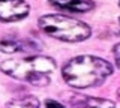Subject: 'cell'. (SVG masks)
<instances>
[{
    "instance_id": "6da1fadb",
    "label": "cell",
    "mask_w": 120,
    "mask_h": 108,
    "mask_svg": "<svg viewBox=\"0 0 120 108\" xmlns=\"http://www.w3.org/2000/svg\"><path fill=\"white\" fill-rule=\"evenodd\" d=\"M114 68L108 60L92 54H82L71 59L62 68L65 83L72 89H90L105 83L112 75Z\"/></svg>"
},
{
    "instance_id": "7a4b0ae2",
    "label": "cell",
    "mask_w": 120,
    "mask_h": 108,
    "mask_svg": "<svg viewBox=\"0 0 120 108\" xmlns=\"http://www.w3.org/2000/svg\"><path fill=\"white\" fill-rule=\"evenodd\" d=\"M56 69H57L56 60L44 54L8 59L0 65V71L3 74L36 87H45L50 84Z\"/></svg>"
},
{
    "instance_id": "3957f363",
    "label": "cell",
    "mask_w": 120,
    "mask_h": 108,
    "mask_svg": "<svg viewBox=\"0 0 120 108\" xmlns=\"http://www.w3.org/2000/svg\"><path fill=\"white\" fill-rule=\"evenodd\" d=\"M38 26L47 36L62 42H82L92 36L89 24L63 14L42 15L38 20Z\"/></svg>"
},
{
    "instance_id": "277c9868",
    "label": "cell",
    "mask_w": 120,
    "mask_h": 108,
    "mask_svg": "<svg viewBox=\"0 0 120 108\" xmlns=\"http://www.w3.org/2000/svg\"><path fill=\"white\" fill-rule=\"evenodd\" d=\"M30 14L26 0H0V23H17Z\"/></svg>"
},
{
    "instance_id": "5b68a950",
    "label": "cell",
    "mask_w": 120,
    "mask_h": 108,
    "mask_svg": "<svg viewBox=\"0 0 120 108\" xmlns=\"http://www.w3.org/2000/svg\"><path fill=\"white\" fill-rule=\"evenodd\" d=\"M51 6L72 14H84L95 8L93 0H48Z\"/></svg>"
},
{
    "instance_id": "8992f818",
    "label": "cell",
    "mask_w": 120,
    "mask_h": 108,
    "mask_svg": "<svg viewBox=\"0 0 120 108\" xmlns=\"http://www.w3.org/2000/svg\"><path fill=\"white\" fill-rule=\"evenodd\" d=\"M72 108H116V104L110 99L95 98V96H84V95H74L71 98Z\"/></svg>"
},
{
    "instance_id": "52a82bcc",
    "label": "cell",
    "mask_w": 120,
    "mask_h": 108,
    "mask_svg": "<svg viewBox=\"0 0 120 108\" xmlns=\"http://www.w3.org/2000/svg\"><path fill=\"white\" fill-rule=\"evenodd\" d=\"M35 42H29V41H22L18 38H12V36H6V38L0 39V51L5 54H17V53H27L32 50H36V45H33Z\"/></svg>"
},
{
    "instance_id": "ba28073f",
    "label": "cell",
    "mask_w": 120,
    "mask_h": 108,
    "mask_svg": "<svg viewBox=\"0 0 120 108\" xmlns=\"http://www.w3.org/2000/svg\"><path fill=\"white\" fill-rule=\"evenodd\" d=\"M5 108H41V102L35 96H21L11 99Z\"/></svg>"
},
{
    "instance_id": "9c48e42d",
    "label": "cell",
    "mask_w": 120,
    "mask_h": 108,
    "mask_svg": "<svg viewBox=\"0 0 120 108\" xmlns=\"http://www.w3.org/2000/svg\"><path fill=\"white\" fill-rule=\"evenodd\" d=\"M45 108H66V107L56 99H47L45 101Z\"/></svg>"
},
{
    "instance_id": "30bf717a",
    "label": "cell",
    "mask_w": 120,
    "mask_h": 108,
    "mask_svg": "<svg viewBox=\"0 0 120 108\" xmlns=\"http://www.w3.org/2000/svg\"><path fill=\"white\" fill-rule=\"evenodd\" d=\"M112 56H114V62L117 65V68L120 69V44H116L112 48Z\"/></svg>"
},
{
    "instance_id": "8fae6325",
    "label": "cell",
    "mask_w": 120,
    "mask_h": 108,
    "mask_svg": "<svg viewBox=\"0 0 120 108\" xmlns=\"http://www.w3.org/2000/svg\"><path fill=\"white\" fill-rule=\"evenodd\" d=\"M117 98L120 99V89H119V92H117Z\"/></svg>"
},
{
    "instance_id": "7c38bea8",
    "label": "cell",
    "mask_w": 120,
    "mask_h": 108,
    "mask_svg": "<svg viewBox=\"0 0 120 108\" xmlns=\"http://www.w3.org/2000/svg\"><path fill=\"white\" fill-rule=\"evenodd\" d=\"M119 6H120V0H119Z\"/></svg>"
},
{
    "instance_id": "4fadbf2b",
    "label": "cell",
    "mask_w": 120,
    "mask_h": 108,
    "mask_svg": "<svg viewBox=\"0 0 120 108\" xmlns=\"http://www.w3.org/2000/svg\"><path fill=\"white\" fill-rule=\"evenodd\" d=\"M119 23H120V18H119Z\"/></svg>"
}]
</instances>
